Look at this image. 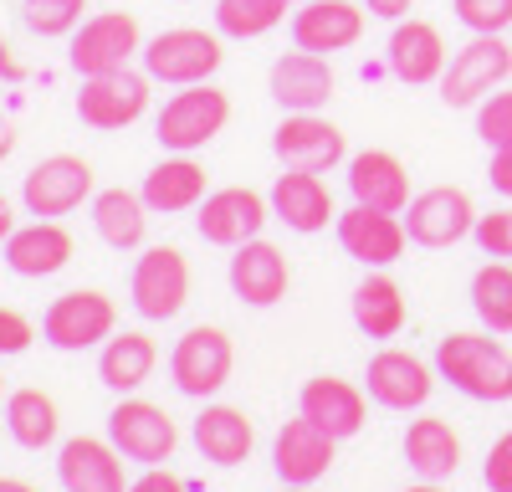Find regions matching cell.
Listing matches in <instances>:
<instances>
[{
	"instance_id": "cell-1",
	"label": "cell",
	"mask_w": 512,
	"mask_h": 492,
	"mask_svg": "<svg viewBox=\"0 0 512 492\" xmlns=\"http://www.w3.org/2000/svg\"><path fill=\"white\" fill-rule=\"evenodd\" d=\"M436 369L441 380L472 400H487V405H502L512 400V354L487 339V334H451L436 344Z\"/></svg>"
},
{
	"instance_id": "cell-2",
	"label": "cell",
	"mask_w": 512,
	"mask_h": 492,
	"mask_svg": "<svg viewBox=\"0 0 512 492\" xmlns=\"http://www.w3.org/2000/svg\"><path fill=\"white\" fill-rule=\"evenodd\" d=\"M231 118V98L210 82H190L185 93H175L159 113V144L175 149V154H190L200 144H210Z\"/></svg>"
},
{
	"instance_id": "cell-3",
	"label": "cell",
	"mask_w": 512,
	"mask_h": 492,
	"mask_svg": "<svg viewBox=\"0 0 512 492\" xmlns=\"http://www.w3.org/2000/svg\"><path fill=\"white\" fill-rule=\"evenodd\" d=\"M507 72H512L507 41L502 36H472L451 57V67L441 72V98H446V108H472V103L492 98V88L507 82Z\"/></svg>"
},
{
	"instance_id": "cell-4",
	"label": "cell",
	"mask_w": 512,
	"mask_h": 492,
	"mask_svg": "<svg viewBox=\"0 0 512 492\" xmlns=\"http://www.w3.org/2000/svg\"><path fill=\"white\" fill-rule=\"evenodd\" d=\"M216 67H221V41L205 36V31H195V26L159 31L149 47H144V72H149L154 82H175V88L205 82Z\"/></svg>"
},
{
	"instance_id": "cell-5",
	"label": "cell",
	"mask_w": 512,
	"mask_h": 492,
	"mask_svg": "<svg viewBox=\"0 0 512 492\" xmlns=\"http://www.w3.org/2000/svg\"><path fill=\"white\" fill-rule=\"evenodd\" d=\"M88 195H93V170H88L82 159H72V154L41 159L36 170L26 175V185H21V200H26V211H31L36 221L72 216Z\"/></svg>"
},
{
	"instance_id": "cell-6",
	"label": "cell",
	"mask_w": 512,
	"mask_h": 492,
	"mask_svg": "<svg viewBox=\"0 0 512 492\" xmlns=\"http://www.w3.org/2000/svg\"><path fill=\"white\" fill-rule=\"evenodd\" d=\"M108 441L123 451L128 462L159 467V462H169L180 431L154 400H123V405H113V416H108Z\"/></svg>"
},
{
	"instance_id": "cell-7",
	"label": "cell",
	"mask_w": 512,
	"mask_h": 492,
	"mask_svg": "<svg viewBox=\"0 0 512 492\" xmlns=\"http://www.w3.org/2000/svg\"><path fill=\"white\" fill-rule=\"evenodd\" d=\"M134 52H139V21L128 11H103L82 31H72V72L77 77L123 72Z\"/></svg>"
},
{
	"instance_id": "cell-8",
	"label": "cell",
	"mask_w": 512,
	"mask_h": 492,
	"mask_svg": "<svg viewBox=\"0 0 512 492\" xmlns=\"http://www.w3.org/2000/svg\"><path fill=\"white\" fill-rule=\"evenodd\" d=\"M190 298V262L175 246H149L134 267V308L154 323H169Z\"/></svg>"
},
{
	"instance_id": "cell-9",
	"label": "cell",
	"mask_w": 512,
	"mask_h": 492,
	"mask_svg": "<svg viewBox=\"0 0 512 492\" xmlns=\"http://www.w3.org/2000/svg\"><path fill=\"white\" fill-rule=\"evenodd\" d=\"M169 375H175L180 395H216L226 380H231V339L221 334V328H190V334L175 344V354H169Z\"/></svg>"
},
{
	"instance_id": "cell-10",
	"label": "cell",
	"mask_w": 512,
	"mask_h": 492,
	"mask_svg": "<svg viewBox=\"0 0 512 492\" xmlns=\"http://www.w3.org/2000/svg\"><path fill=\"white\" fill-rule=\"evenodd\" d=\"M149 108V77L139 72H103V77H82L77 93V118L88 129H128L139 113Z\"/></svg>"
},
{
	"instance_id": "cell-11",
	"label": "cell",
	"mask_w": 512,
	"mask_h": 492,
	"mask_svg": "<svg viewBox=\"0 0 512 492\" xmlns=\"http://www.w3.org/2000/svg\"><path fill=\"white\" fill-rule=\"evenodd\" d=\"M472 226H477L472 195L456 190V185H436V190H425L405 205V236L415 246H456Z\"/></svg>"
},
{
	"instance_id": "cell-12",
	"label": "cell",
	"mask_w": 512,
	"mask_h": 492,
	"mask_svg": "<svg viewBox=\"0 0 512 492\" xmlns=\"http://www.w3.org/2000/svg\"><path fill=\"white\" fill-rule=\"evenodd\" d=\"M41 334H47L52 349H67V354L93 349V344L113 339V303L103 293H82V287L62 293L47 308V318H41Z\"/></svg>"
},
{
	"instance_id": "cell-13",
	"label": "cell",
	"mask_w": 512,
	"mask_h": 492,
	"mask_svg": "<svg viewBox=\"0 0 512 492\" xmlns=\"http://www.w3.org/2000/svg\"><path fill=\"white\" fill-rule=\"evenodd\" d=\"M344 149H349L344 134H338L328 118H318V113H287L277 123V134H272V154L287 164V170L323 175V170H333V164L344 159Z\"/></svg>"
},
{
	"instance_id": "cell-14",
	"label": "cell",
	"mask_w": 512,
	"mask_h": 492,
	"mask_svg": "<svg viewBox=\"0 0 512 492\" xmlns=\"http://www.w3.org/2000/svg\"><path fill=\"white\" fill-rule=\"evenodd\" d=\"M195 226H200V236H205L210 246H241V241H251V236H262V226H267V200L256 195V190H241V185L216 190V195L200 200Z\"/></svg>"
},
{
	"instance_id": "cell-15",
	"label": "cell",
	"mask_w": 512,
	"mask_h": 492,
	"mask_svg": "<svg viewBox=\"0 0 512 492\" xmlns=\"http://www.w3.org/2000/svg\"><path fill=\"white\" fill-rule=\"evenodd\" d=\"M338 241H344V252L364 267H390L400 262L405 252V221H395L390 211H374V205H359L354 200V211L338 216Z\"/></svg>"
},
{
	"instance_id": "cell-16",
	"label": "cell",
	"mask_w": 512,
	"mask_h": 492,
	"mask_svg": "<svg viewBox=\"0 0 512 492\" xmlns=\"http://www.w3.org/2000/svg\"><path fill=\"white\" fill-rule=\"evenodd\" d=\"M364 385H369V400L384 405V410H415V405L431 400V390H436L431 369H425L415 354H405V349H379L369 359Z\"/></svg>"
},
{
	"instance_id": "cell-17",
	"label": "cell",
	"mask_w": 512,
	"mask_h": 492,
	"mask_svg": "<svg viewBox=\"0 0 512 492\" xmlns=\"http://www.w3.org/2000/svg\"><path fill=\"white\" fill-rule=\"evenodd\" d=\"M287 282H292L287 257L277 252L272 241L251 236V241L236 246V257H231V287H236V298H241V303H251V308H272V303H282Z\"/></svg>"
},
{
	"instance_id": "cell-18",
	"label": "cell",
	"mask_w": 512,
	"mask_h": 492,
	"mask_svg": "<svg viewBox=\"0 0 512 492\" xmlns=\"http://www.w3.org/2000/svg\"><path fill=\"white\" fill-rule=\"evenodd\" d=\"M333 436L323 431V426H313L308 416H297V421H287L282 431H277V446H272V467H277V477L282 482H292V487H308V482H318L323 472H328V462H333Z\"/></svg>"
},
{
	"instance_id": "cell-19",
	"label": "cell",
	"mask_w": 512,
	"mask_h": 492,
	"mask_svg": "<svg viewBox=\"0 0 512 492\" xmlns=\"http://www.w3.org/2000/svg\"><path fill=\"white\" fill-rule=\"evenodd\" d=\"M123 451L113 441H93V436H72L57 457V477L67 492H128L123 487Z\"/></svg>"
},
{
	"instance_id": "cell-20",
	"label": "cell",
	"mask_w": 512,
	"mask_h": 492,
	"mask_svg": "<svg viewBox=\"0 0 512 492\" xmlns=\"http://www.w3.org/2000/svg\"><path fill=\"white\" fill-rule=\"evenodd\" d=\"M272 98L287 113H318L333 98V67L318 52H303V47L277 57V67H272Z\"/></svg>"
},
{
	"instance_id": "cell-21",
	"label": "cell",
	"mask_w": 512,
	"mask_h": 492,
	"mask_svg": "<svg viewBox=\"0 0 512 492\" xmlns=\"http://www.w3.org/2000/svg\"><path fill=\"white\" fill-rule=\"evenodd\" d=\"M349 190L359 205H374V211H390V216H405V205H410L405 164L384 149H364L349 159Z\"/></svg>"
},
{
	"instance_id": "cell-22",
	"label": "cell",
	"mask_w": 512,
	"mask_h": 492,
	"mask_svg": "<svg viewBox=\"0 0 512 492\" xmlns=\"http://www.w3.org/2000/svg\"><path fill=\"white\" fill-rule=\"evenodd\" d=\"M364 31V16L349 6V0H308L303 11L292 16V41L303 52H344L354 47Z\"/></svg>"
},
{
	"instance_id": "cell-23",
	"label": "cell",
	"mask_w": 512,
	"mask_h": 492,
	"mask_svg": "<svg viewBox=\"0 0 512 492\" xmlns=\"http://www.w3.org/2000/svg\"><path fill=\"white\" fill-rule=\"evenodd\" d=\"M297 410L323 426L333 441H344V436H359L364 431V395L349 385V380H333V375H318L303 385V400H297Z\"/></svg>"
},
{
	"instance_id": "cell-24",
	"label": "cell",
	"mask_w": 512,
	"mask_h": 492,
	"mask_svg": "<svg viewBox=\"0 0 512 492\" xmlns=\"http://www.w3.org/2000/svg\"><path fill=\"white\" fill-rule=\"evenodd\" d=\"M272 211H277V221H287L292 231L313 236V231H323L328 216H333V195H328V185H323L313 170H287V175H277V185H272Z\"/></svg>"
},
{
	"instance_id": "cell-25",
	"label": "cell",
	"mask_w": 512,
	"mask_h": 492,
	"mask_svg": "<svg viewBox=\"0 0 512 492\" xmlns=\"http://www.w3.org/2000/svg\"><path fill=\"white\" fill-rule=\"evenodd\" d=\"M6 262L21 277H52L72 262V236L57 221H31L6 236Z\"/></svg>"
},
{
	"instance_id": "cell-26",
	"label": "cell",
	"mask_w": 512,
	"mask_h": 492,
	"mask_svg": "<svg viewBox=\"0 0 512 492\" xmlns=\"http://www.w3.org/2000/svg\"><path fill=\"white\" fill-rule=\"evenodd\" d=\"M390 72L410 88L431 82L446 72V47H441V31L431 21H400L390 36Z\"/></svg>"
},
{
	"instance_id": "cell-27",
	"label": "cell",
	"mask_w": 512,
	"mask_h": 492,
	"mask_svg": "<svg viewBox=\"0 0 512 492\" xmlns=\"http://www.w3.org/2000/svg\"><path fill=\"white\" fill-rule=\"evenodd\" d=\"M251 441H256L251 421L231 405H205L195 416V446H200V457L216 462V467H241L251 457Z\"/></svg>"
},
{
	"instance_id": "cell-28",
	"label": "cell",
	"mask_w": 512,
	"mask_h": 492,
	"mask_svg": "<svg viewBox=\"0 0 512 492\" xmlns=\"http://www.w3.org/2000/svg\"><path fill=\"white\" fill-rule=\"evenodd\" d=\"M405 462L425 482H441V477H451L461 467V441H456V431L441 416H420L405 431Z\"/></svg>"
},
{
	"instance_id": "cell-29",
	"label": "cell",
	"mask_w": 512,
	"mask_h": 492,
	"mask_svg": "<svg viewBox=\"0 0 512 492\" xmlns=\"http://www.w3.org/2000/svg\"><path fill=\"white\" fill-rule=\"evenodd\" d=\"M139 195H144L149 211H164V216L190 211V205L205 200V170L195 159H164V164H154V170L144 175Z\"/></svg>"
},
{
	"instance_id": "cell-30",
	"label": "cell",
	"mask_w": 512,
	"mask_h": 492,
	"mask_svg": "<svg viewBox=\"0 0 512 492\" xmlns=\"http://www.w3.org/2000/svg\"><path fill=\"white\" fill-rule=\"evenodd\" d=\"M144 211H149L144 195H134V190H103L93 200V226H98V236L113 246V252H134V246L144 241V226H149Z\"/></svg>"
},
{
	"instance_id": "cell-31",
	"label": "cell",
	"mask_w": 512,
	"mask_h": 492,
	"mask_svg": "<svg viewBox=\"0 0 512 492\" xmlns=\"http://www.w3.org/2000/svg\"><path fill=\"white\" fill-rule=\"evenodd\" d=\"M149 375H154V344H149V334H118V339L103 344V354H98V380H103L108 390L128 395V390H139Z\"/></svg>"
},
{
	"instance_id": "cell-32",
	"label": "cell",
	"mask_w": 512,
	"mask_h": 492,
	"mask_svg": "<svg viewBox=\"0 0 512 492\" xmlns=\"http://www.w3.org/2000/svg\"><path fill=\"white\" fill-rule=\"evenodd\" d=\"M354 323L369 339H395L405 328V298L390 277H364L354 287Z\"/></svg>"
},
{
	"instance_id": "cell-33",
	"label": "cell",
	"mask_w": 512,
	"mask_h": 492,
	"mask_svg": "<svg viewBox=\"0 0 512 492\" xmlns=\"http://www.w3.org/2000/svg\"><path fill=\"white\" fill-rule=\"evenodd\" d=\"M6 426L21 446L41 451V446H52L57 441V405L41 395V390H16L6 400Z\"/></svg>"
},
{
	"instance_id": "cell-34",
	"label": "cell",
	"mask_w": 512,
	"mask_h": 492,
	"mask_svg": "<svg viewBox=\"0 0 512 492\" xmlns=\"http://www.w3.org/2000/svg\"><path fill=\"white\" fill-rule=\"evenodd\" d=\"M472 308L492 334H512V267L507 262H487L472 277Z\"/></svg>"
},
{
	"instance_id": "cell-35",
	"label": "cell",
	"mask_w": 512,
	"mask_h": 492,
	"mask_svg": "<svg viewBox=\"0 0 512 492\" xmlns=\"http://www.w3.org/2000/svg\"><path fill=\"white\" fill-rule=\"evenodd\" d=\"M287 11V0H221L216 6V26L236 41H251V36H262L282 21Z\"/></svg>"
},
{
	"instance_id": "cell-36",
	"label": "cell",
	"mask_w": 512,
	"mask_h": 492,
	"mask_svg": "<svg viewBox=\"0 0 512 492\" xmlns=\"http://www.w3.org/2000/svg\"><path fill=\"white\" fill-rule=\"evenodd\" d=\"M82 6L88 0H21V21L36 36H67L82 21Z\"/></svg>"
},
{
	"instance_id": "cell-37",
	"label": "cell",
	"mask_w": 512,
	"mask_h": 492,
	"mask_svg": "<svg viewBox=\"0 0 512 492\" xmlns=\"http://www.w3.org/2000/svg\"><path fill=\"white\" fill-rule=\"evenodd\" d=\"M456 6V21L472 26L477 36H497L512 26V0H451Z\"/></svg>"
},
{
	"instance_id": "cell-38",
	"label": "cell",
	"mask_w": 512,
	"mask_h": 492,
	"mask_svg": "<svg viewBox=\"0 0 512 492\" xmlns=\"http://www.w3.org/2000/svg\"><path fill=\"white\" fill-rule=\"evenodd\" d=\"M477 134H482L492 149L512 144V88H507V93H492V98H482V113H477Z\"/></svg>"
},
{
	"instance_id": "cell-39",
	"label": "cell",
	"mask_w": 512,
	"mask_h": 492,
	"mask_svg": "<svg viewBox=\"0 0 512 492\" xmlns=\"http://www.w3.org/2000/svg\"><path fill=\"white\" fill-rule=\"evenodd\" d=\"M477 246L487 257H512V211H492V216H477L472 226Z\"/></svg>"
},
{
	"instance_id": "cell-40",
	"label": "cell",
	"mask_w": 512,
	"mask_h": 492,
	"mask_svg": "<svg viewBox=\"0 0 512 492\" xmlns=\"http://www.w3.org/2000/svg\"><path fill=\"white\" fill-rule=\"evenodd\" d=\"M482 482H487L492 492H512V431L492 441L487 467H482Z\"/></svg>"
},
{
	"instance_id": "cell-41",
	"label": "cell",
	"mask_w": 512,
	"mask_h": 492,
	"mask_svg": "<svg viewBox=\"0 0 512 492\" xmlns=\"http://www.w3.org/2000/svg\"><path fill=\"white\" fill-rule=\"evenodd\" d=\"M36 339L31 318H21L16 308H0V354H26Z\"/></svg>"
},
{
	"instance_id": "cell-42",
	"label": "cell",
	"mask_w": 512,
	"mask_h": 492,
	"mask_svg": "<svg viewBox=\"0 0 512 492\" xmlns=\"http://www.w3.org/2000/svg\"><path fill=\"white\" fill-rule=\"evenodd\" d=\"M128 492H185V482L175 477V472H169V467H149L134 487H128Z\"/></svg>"
},
{
	"instance_id": "cell-43",
	"label": "cell",
	"mask_w": 512,
	"mask_h": 492,
	"mask_svg": "<svg viewBox=\"0 0 512 492\" xmlns=\"http://www.w3.org/2000/svg\"><path fill=\"white\" fill-rule=\"evenodd\" d=\"M487 180H492V190L512 195V144L492 149V170H487Z\"/></svg>"
},
{
	"instance_id": "cell-44",
	"label": "cell",
	"mask_w": 512,
	"mask_h": 492,
	"mask_svg": "<svg viewBox=\"0 0 512 492\" xmlns=\"http://www.w3.org/2000/svg\"><path fill=\"white\" fill-rule=\"evenodd\" d=\"M364 6H369L374 16H384V21H400V16L410 11V0H364Z\"/></svg>"
},
{
	"instance_id": "cell-45",
	"label": "cell",
	"mask_w": 512,
	"mask_h": 492,
	"mask_svg": "<svg viewBox=\"0 0 512 492\" xmlns=\"http://www.w3.org/2000/svg\"><path fill=\"white\" fill-rule=\"evenodd\" d=\"M16 226H11V205H6V195H0V241H6Z\"/></svg>"
},
{
	"instance_id": "cell-46",
	"label": "cell",
	"mask_w": 512,
	"mask_h": 492,
	"mask_svg": "<svg viewBox=\"0 0 512 492\" xmlns=\"http://www.w3.org/2000/svg\"><path fill=\"white\" fill-rule=\"evenodd\" d=\"M0 492H36V487L21 482V477H0Z\"/></svg>"
},
{
	"instance_id": "cell-47",
	"label": "cell",
	"mask_w": 512,
	"mask_h": 492,
	"mask_svg": "<svg viewBox=\"0 0 512 492\" xmlns=\"http://www.w3.org/2000/svg\"><path fill=\"white\" fill-rule=\"evenodd\" d=\"M11 144H16V134L6 129V123H0V159H6V154H11Z\"/></svg>"
},
{
	"instance_id": "cell-48",
	"label": "cell",
	"mask_w": 512,
	"mask_h": 492,
	"mask_svg": "<svg viewBox=\"0 0 512 492\" xmlns=\"http://www.w3.org/2000/svg\"><path fill=\"white\" fill-rule=\"evenodd\" d=\"M405 492H441L436 482H420V487H405Z\"/></svg>"
},
{
	"instance_id": "cell-49",
	"label": "cell",
	"mask_w": 512,
	"mask_h": 492,
	"mask_svg": "<svg viewBox=\"0 0 512 492\" xmlns=\"http://www.w3.org/2000/svg\"><path fill=\"white\" fill-rule=\"evenodd\" d=\"M282 492H308V487H292V482H287V487H282Z\"/></svg>"
},
{
	"instance_id": "cell-50",
	"label": "cell",
	"mask_w": 512,
	"mask_h": 492,
	"mask_svg": "<svg viewBox=\"0 0 512 492\" xmlns=\"http://www.w3.org/2000/svg\"><path fill=\"white\" fill-rule=\"evenodd\" d=\"M287 6H292V0H287Z\"/></svg>"
}]
</instances>
